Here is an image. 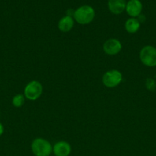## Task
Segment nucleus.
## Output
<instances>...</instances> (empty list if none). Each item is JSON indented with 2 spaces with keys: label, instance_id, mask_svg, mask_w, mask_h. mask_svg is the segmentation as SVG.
Instances as JSON below:
<instances>
[{
  "label": "nucleus",
  "instance_id": "1",
  "mask_svg": "<svg viewBox=\"0 0 156 156\" xmlns=\"http://www.w3.org/2000/svg\"><path fill=\"white\" fill-rule=\"evenodd\" d=\"M73 19L78 24L85 25L91 23L95 18V10L90 5H82L74 11Z\"/></svg>",
  "mask_w": 156,
  "mask_h": 156
},
{
  "label": "nucleus",
  "instance_id": "2",
  "mask_svg": "<svg viewBox=\"0 0 156 156\" xmlns=\"http://www.w3.org/2000/svg\"><path fill=\"white\" fill-rule=\"evenodd\" d=\"M32 151L35 156H50L53 146L49 141L43 138H36L31 145Z\"/></svg>",
  "mask_w": 156,
  "mask_h": 156
},
{
  "label": "nucleus",
  "instance_id": "3",
  "mask_svg": "<svg viewBox=\"0 0 156 156\" xmlns=\"http://www.w3.org/2000/svg\"><path fill=\"white\" fill-rule=\"evenodd\" d=\"M139 59L145 66L155 67L156 47L151 45H146L142 47L139 53Z\"/></svg>",
  "mask_w": 156,
  "mask_h": 156
},
{
  "label": "nucleus",
  "instance_id": "4",
  "mask_svg": "<svg viewBox=\"0 0 156 156\" xmlns=\"http://www.w3.org/2000/svg\"><path fill=\"white\" fill-rule=\"evenodd\" d=\"M43 93V86L38 81H31L26 85L24 90V98L30 101L39 98Z\"/></svg>",
  "mask_w": 156,
  "mask_h": 156
},
{
  "label": "nucleus",
  "instance_id": "5",
  "mask_svg": "<svg viewBox=\"0 0 156 156\" xmlns=\"http://www.w3.org/2000/svg\"><path fill=\"white\" fill-rule=\"evenodd\" d=\"M102 83L107 88H115L122 81V75L119 70L112 69L106 72L102 76Z\"/></svg>",
  "mask_w": 156,
  "mask_h": 156
},
{
  "label": "nucleus",
  "instance_id": "6",
  "mask_svg": "<svg viewBox=\"0 0 156 156\" xmlns=\"http://www.w3.org/2000/svg\"><path fill=\"white\" fill-rule=\"evenodd\" d=\"M122 46L120 41L116 38H110L104 42L102 49L106 54L109 56H115L122 50Z\"/></svg>",
  "mask_w": 156,
  "mask_h": 156
},
{
  "label": "nucleus",
  "instance_id": "7",
  "mask_svg": "<svg viewBox=\"0 0 156 156\" xmlns=\"http://www.w3.org/2000/svg\"><path fill=\"white\" fill-rule=\"evenodd\" d=\"M142 8L140 0H129L126 3L125 12L131 18H138L142 14Z\"/></svg>",
  "mask_w": 156,
  "mask_h": 156
},
{
  "label": "nucleus",
  "instance_id": "8",
  "mask_svg": "<svg viewBox=\"0 0 156 156\" xmlns=\"http://www.w3.org/2000/svg\"><path fill=\"white\" fill-rule=\"evenodd\" d=\"M52 152L55 156H69L71 153V146L67 142L59 141L54 145Z\"/></svg>",
  "mask_w": 156,
  "mask_h": 156
},
{
  "label": "nucleus",
  "instance_id": "9",
  "mask_svg": "<svg viewBox=\"0 0 156 156\" xmlns=\"http://www.w3.org/2000/svg\"><path fill=\"white\" fill-rule=\"evenodd\" d=\"M126 0H109L108 9L114 15H119L125 11Z\"/></svg>",
  "mask_w": 156,
  "mask_h": 156
},
{
  "label": "nucleus",
  "instance_id": "10",
  "mask_svg": "<svg viewBox=\"0 0 156 156\" xmlns=\"http://www.w3.org/2000/svg\"><path fill=\"white\" fill-rule=\"evenodd\" d=\"M73 26H74V19L73 17L67 16V15L62 17L58 24V29L64 33L70 31L73 29Z\"/></svg>",
  "mask_w": 156,
  "mask_h": 156
},
{
  "label": "nucleus",
  "instance_id": "11",
  "mask_svg": "<svg viewBox=\"0 0 156 156\" xmlns=\"http://www.w3.org/2000/svg\"><path fill=\"white\" fill-rule=\"evenodd\" d=\"M141 26V23L136 18H130L125 21V29L128 33L135 34L138 32Z\"/></svg>",
  "mask_w": 156,
  "mask_h": 156
},
{
  "label": "nucleus",
  "instance_id": "12",
  "mask_svg": "<svg viewBox=\"0 0 156 156\" xmlns=\"http://www.w3.org/2000/svg\"><path fill=\"white\" fill-rule=\"evenodd\" d=\"M24 95L21 94H18L15 95L12 98V105L15 108H21L24 103Z\"/></svg>",
  "mask_w": 156,
  "mask_h": 156
},
{
  "label": "nucleus",
  "instance_id": "13",
  "mask_svg": "<svg viewBox=\"0 0 156 156\" xmlns=\"http://www.w3.org/2000/svg\"><path fill=\"white\" fill-rule=\"evenodd\" d=\"M145 87L150 91H154L156 89V82L151 78H148L145 81Z\"/></svg>",
  "mask_w": 156,
  "mask_h": 156
},
{
  "label": "nucleus",
  "instance_id": "14",
  "mask_svg": "<svg viewBox=\"0 0 156 156\" xmlns=\"http://www.w3.org/2000/svg\"><path fill=\"white\" fill-rule=\"evenodd\" d=\"M138 20H139V21L140 23H142V22H144V21H145V17L143 15H142V14H141L140 15H139V17H138V18H137Z\"/></svg>",
  "mask_w": 156,
  "mask_h": 156
},
{
  "label": "nucleus",
  "instance_id": "15",
  "mask_svg": "<svg viewBox=\"0 0 156 156\" xmlns=\"http://www.w3.org/2000/svg\"><path fill=\"white\" fill-rule=\"evenodd\" d=\"M3 133H4V126H3V125L0 123V136L2 135Z\"/></svg>",
  "mask_w": 156,
  "mask_h": 156
}]
</instances>
